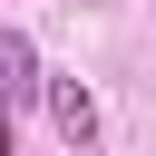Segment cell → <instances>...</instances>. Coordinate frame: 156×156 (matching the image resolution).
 <instances>
[{"label":"cell","instance_id":"cell-1","mask_svg":"<svg viewBox=\"0 0 156 156\" xmlns=\"http://www.w3.org/2000/svg\"><path fill=\"white\" fill-rule=\"evenodd\" d=\"M0 98H10V107H29V98H49V78H39V49H29L20 29H0Z\"/></svg>","mask_w":156,"mask_h":156},{"label":"cell","instance_id":"cell-2","mask_svg":"<svg viewBox=\"0 0 156 156\" xmlns=\"http://www.w3.org/2000/svg\"><path fill=\"white\" fill-rule=\"evenodd\" d=\"M49 117H58V136H68V146H78V156H88V146H98V98H88V88H78V78H49Z\"/></svg>","mask_w":156,"mask_h":156}]
</instances>
